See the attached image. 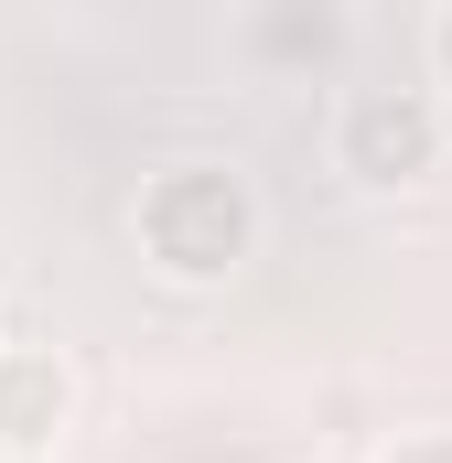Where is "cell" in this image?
<instances>
[{
    "instance_id": "3957f363",
    "label": "cell",
    "mask_w": 452,
    "mask_h": 463,
    "mask_svg": "<svg viewBox=\"0 0 452 463\" xmlns=\"http://www.w3.org/2000/svg\"><path fill=\"white\" fill-rule=\"evenodd\" d=\"M76 355L65 345H0V463H54L76 431Z\"/></svg>"
},
{
    "instance_id": "6da1fadb",
    "label": "cell",
    "mask_w": 452,
    "mask_h": 463,
    "mask_svg": "<svg viewBox=\"0 0 452 463\" xmlns=\"http://www.w3.org/2000/svg\"><path fill=\"white\" fill-rule=\"evenodd\" d=\"M129 237H140V259L173 291H216V280L248 269V248H259V194L226 162H162L129 194Z\"/></svg>"
},
{
    "instance_id": "7a4b0ae2",
    "label": "cell",
    "mask_w": 452,
    "mask_h": 463,
    "mask_svg": "<svg viewBox=\"0 0 452 463\" xmlns=\"http://www.w3.org/2000/svg\"><path fill=\"white\" fill-rule=\"evenodd\" d=\"M334 173L366 184V194L442 173V98L431 87H344L334 98Z\"/></svg>"
},
{
    "instance_id": "277c9868",
    "label": "cell",
    "mask_w": 452,
    "mask_h": 463,
    "mask_svg": "<svg viewBox=\"0 0 452 463\" xmlns=\"http://www.w3.org/2000/svg\"><path fill=\"white\" fill-rule=\"evenodd\" d=\"M259 54H334V11H291V22H259Z\"/></svg>"
},
{
    "instance_id": "8992f818",
    "label": "cell",
    "mask_w": 452,
    "mask_h": 463,
    "mask_svg": "<svg viewBox=\"0 0 452 463\" xmlns=\"http://www.w3.org/2000/svg\"><path fill=\"white\" fill-rule=\"evenodd\" d=\"M431 87H452V0L431 11Z\"/></svg>"
},
{
    "instance_id": "5b68a950",
    "label": "cell",
    "mask_w": 452,
    "mask_h": 463,
    "mask_svg": "<svg viewBox=\"0 0 452 463\" xmlns=\"http://www.w3.org/2000/svg\"><path fill=\"white\" fill-rule=\"evenodd\" d=\"M377 463H452V420H420V431L377 442Z\"/></svg>"
}]
</instances>
